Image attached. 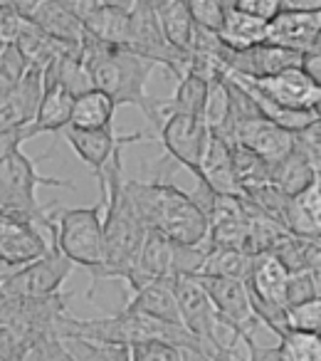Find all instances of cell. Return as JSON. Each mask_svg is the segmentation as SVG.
I'll return each mask as SVG.
<instances>
[{"label": "cell", "mask_w": 321, "mask_h": 361, "mask_svg": "<svg viewBox=\"0 0 321 361\" xmlns=\"http://www.w3.org/2000/svg\"><path fill=\"white\" fill-rule=\"evenodd\" d=\"M80 60L89 72L92 87L101 90L111 97L114 106H136L149 119L151 134H158L160 114H158V97H149L146 82L153 75L158 65L126 47L109 45L104 40H96L84 30L80 42Z\"/></svg>", "instance_id": "6da1fadb"}, {"label": "cell", "mask_w": 321, "mask_h": 361, "mask_svg": "<svg viewBox=\"0 0 321 361\" xmlns=\"http://www.w3.org/2000/svg\"><path fill=\"white\" fill-rule=\"evenodd\" d=\"M124 164L116 151L96 183L101 191V231H104V280H126L146 238V223L124 193Z\"/></svg>", "instance_id": "7a4b0ae2"}, {"label": "cell", "mask_w": 321, "mask_h": 361, "mask_svg": "<svg viewBox=\"0 0 321 361\" xmlns=\"http://www.w3.org/2000/svg\"><path fill=\"white\" fill-rule=\"evenodd\" d=\"M146 228L163 233L178 245H201L208 235V218L191 193L181 191L168 180H121Z\"/></svg>", "instance_id": "3957f363"}, {"label": "cell", "mask_w": 321, "mask_h": 361, "mask_svg": "<svg viewBox=\"0 0 321 361\" xmlns=\"http://www.w3.org/2000/svg\"><path fill=\"white\" fill-rule=\"evenodd\" d=\"M40 186L75 188V180L42 176L37 171V161L23 154V149L11 151L0 159V216L37 228L50 240V245H55L57 208L40 206L37 201Z\"/></svg>", "instance_id": "277c9868"}, {"label": "cell", "mask_w": 321, "mask_h": 361, "mask_svg": "<svg viewBox=\"0 0 321 361\" xmlns=\"http://www.w3.org/2000/svg\"><path fill=\"white\" fill-rule=\"evenodd\" d=\"M70 297L57 292L47 297L0 300V361H25L27 351L45 336H57V324Z\"/></svg>", "instance_id": "5b68a950"}, {"label": "cell", "mask_w": 321, "mask_h": 361, "mask_svg": "<svg viewBox=\"0 0 321 361\" xmlns=\"http://www.w3.org/2000/svg\"><path fill=\"white\" fill-rule=\"evenodd\" d=\"M55 245L72 265L84 267L94 280H104L101 206L57 208Z\"/></svg>", "instance_id": "8992f818"}, {"label": "cell", "mask_w": 321, "mask_h": 361, "mask_svg": "<svg viewBox=\"0 0 321 361\" xmlns=\"http://www.w3.org/2000/svg\"><path fill=\"white\" fill-rule=\"evenodd\" d=\"M72 267L75 265L57 250V245H50V250L37 260L25 262L0 277V300L57 295L62 292V285L70 277Z\"/></svg>", "instance_id": "52a82bcc"}, {"label": "cell", "mask_w": 321, "mask_h": 361, "mask_svg": "<svg viewBox=\"0 0 321 361\" xmlns=\"http://www.w3.org/2000/svg\"><path fill=\"white\" fill-rule=\"evenodd\" d=\"M208 136L210 129L201 116H191V114H168L160 124L156 139L163 144L166 151V159L176 166H183L188 173L196 176V180L201 183L203 173H201V161H203V151H206Z\"/></svg>", "instance_id": "ba28073f"}, {"label": "cell", "mask_w": 321, "mask_h": 361, "mask_svg": "<svg viewBox=\"0 0 321 361\" xmlns=\"http://www.w3.org/2000/svg\"><path fill=\"white\" fill-rule=\"evenodd\" d=\"M235 80L242 82L252 94L272 102L277 106L319 109L321 104V85H316L311 77H306L299 67H287V70L262 77V80H242V77H235Z\"/></svg>", "instance_id": "9c48e42d"}, {"label": "cell", "mask_w": 321, "mask_h": 361, "mask_svg": "<svg viewBox=\"0 0 321 361\" xmlns=\"http://www.w3.org/2000/svg\"><path fill=\"white\" fill-rule=\"evenodd\" d=\"M62 131H65V139L72 146V151L92 169L94 178L104 171V166L109 164V159L116 151H124V146L139 144V141H153L151 131L119 136L111 126H104V129H72V126H65Z\"/></svg>", "instance_id": "30bf717a"}, {"label": "cell", "mask_w": 321, "mask_h": 361, "mask_svg": "<svg viewBox=\"0 0 321 361\" xmlns=\"http://www.w3.org/2000/svg\"><path fill=\"white\" fill-rule=\"evenodd\" d=\"M198 277L203 287H206L208 297L213 302V310L222 322L237 326L240 331L255 334V329L260 326L255 312L247 300V290L242 280H225V277H206V275H193Z\"/></svg>", "instance_id": "8fae6325"}, {"label": "cell", "mask_w": 321, "mask_h": 361, "mask_svg": "<svg viewBox=\"0 0 321 361\" xmlns=\"http://www.w3.org/2000/svg\"><path fill=\"white\" fill-rule=\"evenodd\" d=\"M171 287H173V295H176L178 310H181L183 326L201 341V351H203V344L208 341V336H210L213 326L218 322L210 297H208L206 287L198 282V277L193 275L171 277Z\"/></svg>", "instance_id": "7c38bea8"}, {"label": "cell", "mask_w": 321, "mask_h": 361, "mask_svg": "<svg viewBox=\"0 0 321 361\" xmlns=\"http://www.w3.org/2000/svg\"><path fill=\"white\" fill-rule=\"evenodd\" d=\"M227 144H240L265 159L267 164H277L284 159L291 149V134L284 131L282 126L272 124L265 116H255V119L237 121L227 134Z\"/></svg>", "instance_id": "4fadbf2b"}, {"label": "cell", "mask_w": 321, "mask_h": 361, "mask_svg": "<svg viewBox=\"0 0 321 361\" xmlns=\"http://www.w3.org/2000/svg\"><path fill=\"white\" fill-rule=\"evenodd\" d=\"M6 3L20 13L23 20L32 23L35 27H40L42 32L57 37V40L80 45L82 37H84V25H82L80 18H75L55 0H6Z\"/></svg>", "instance_id": "5bb4252c"}, {"label": "cell", "mask_w": 321, "mask_h": 361, "mask_svg": "<svg viewBox=\"0 0 321 361\" xmlns=\"http://www.w3.org/2000/svg\"><path fill=\"white\" fill-rule=\"evenodd\" d=\"M299 52L287 50V47L260 42V45L245 47V50H232L227 60V70L232 77L242 80H262V77L277 75L287 67H299Z\"/></svg>", "instance_id": "9a60e30c"}, {"label": "cell", "mask_w": 321, "mask_h": 361, "mask_svg": "<svg viewBox=\"0 0 321 361\" xmlns=\"http://www.w3.org/2000/svg\"><path fill=\"white\" fill-rule=\"evenodd\" d=\"M321 13H287L279 11L267 23L265 42L294 52H311L321 45Z\"/></svg>", "instance_id": "2e32d148"}, {"label": "cell", "mask_w": 321, "mask_h": 361, "mask_svg": "<svg viewBox=\"0 0 321 361\" xmlns=\"http://www.w3.org/2000/svg\"><path fill=\"white\" fill-rule=\"evenodd\" d=\"M173 277V240L163 233L149 228L146 238L141 243V250L136 255V262L131 272L126 275L129 290H139L141 285L153 280H171Z\"/></svg>", "instance_id": "e0dca14e"}, {"label": "cell", "mask_w": 321, "mask_h": 361, "mask_svg": "<svg viewBox=\"0 0 321 361\" xmlns=\"http://www.w3.org/2000/svg\"><path fill=\"white\" fill-rule=\"evenodd\" d=\"M321 154L301 146L299 141L291 139V149L284 159L272 164V183L279 188L284 196H296L311 186L314 180L321 178Z\"/></svg>", "instance_id": "ac0fdd59"}, {"label": "cell", "mask_w": 321, "mask_h": 361, "mask_svg": "<svg viewBox=\"0 0 321 361\" xmlns=\"http://www.w3.org/2000/svg\"><path fill=\"white\" fill-rule=\"evenodd\" d=\"M42 97V70L27 67L15 87L6 97H0V129L27 126L35 121L37 104Z\"/></svg>", "instance_id": "d6986e66"}, {"label": "cell", "mask_w": 321, "mask_h": 361, "mask_svg": "<svg viewBox=\"0 0 321 361\" xmlns=\"http://www.w3.org/2000/svg\"><path fill=\"white\" fill-rule=\"evenodd\" d=\"M126 307L151 319L166 322V324H183L181 310H178L176 295H173L171 280H153L134 290Z\"/></svg>", "instance_id": "ffe728a7"}, {"label": "cell", "mask_w": 321, "mask_h": 361, "mask_svg": "<svg viewBox=\"0 0 321 361\" xmlns=\"http://www.w3.org/2000/svg\"><path fill=\"white\" fill-rule=\"evenodd\" d=\"M201 173L206 186H210L215 193H227V196H242L240 188L235 183V173H232V159H230V144L220 139L218 134L208 136L206 151H203L201 161Z\"/></svg>", "instance_id": "44dd1931"}, {"label": "cell", "mask_w": 321, "mask_h": 361, "mask_svg": "<svg viewBox=\"0 0 321 361\" xmlns=\"http://www.w3.org/2000/svg\"><path fill=\"white\" fill-rule=\"evenodd\" d=\"M13 45H15L18 52L25 57L27 67H37V70H45V67L50 65L57 55H62V52L72 50V47H80V45L62 42V40H57V37L47 35V32H42L40 27H35L27 20H23Z\"/></svg>", "instance_id": "7402d4cb"}, {"label": "cell", "mask_w": 321, "mask_h": 361, "mask_svg": "<svg viewBox=\"0 0 321 361\" xmlns=\"http://www.w3.org/2000/svg\"><path fill=\"white\" fill-rule=\"evenodd\" d=\"M72 94L67 87L57 85V82H42V97L40 104H37V114H35V129L40 134H57L70 124V114H72Z\"/></svg>", "instance_id": "603a6c76"}, {"label": "cell", "mask_w": 321, "mask_h": 361, "mask_svg": "<svg viewBox=\"0 0 321 361\" xmlns=\"http://www.w3.org/2000/svg\"><path fill=\"white\" fill-rule=\"evenodd\" d=\"M114 111L116 106L111 102V97L96 90V87H92V90L75 94L70 124L67 126H72V129H104V126H111V121H114Z\"/></svg>", "instance_id": "cb8c5ba5"}, {"label": "cell", "mask_w": 321, "mask_h": 361, "mask_svg": "<svg viewBox=\"0 0 321 361\" xmlns=\"http://www.w3.org/2000/svg\"><path fill=\"white\" fill-rule=\"evenodd\" d=\"M206 99H208V80L186 72V75L178 80L176 94L168 97V99H158V114H160V124L168 114H191V116H201L203 119V109H206Z\"/></svg>", "instance_id": "d4e9b609"}, {"label": "cell", "mask_w": 321, "mask_h": 361, "mask_svg": "<svg viewBox=\"0 0 321 361\" xmlns=\"http://www.w3.org/2000/svg\"><path fill=\"white\" fill-rule=\"evenodd\" d=\"M321 243L314 238H301L294 233H287L279 243L270 250V255L284 267L287 272L314 270L321 267Z\"/></svg>", "instance_id": "484cf974"}, {"label": "cell", "mask_w": 321, "mask_h": 361, "mask_svg": "<svg viewBox=\"0 0 321 361\" xmlns=\"http://www.w3.org/2000/svg\"><path fill=\"white\" fill-rule=\"evenodd\" d=\"M156 18H158V25H160L163 37H166L176 50L191 55L196 20H193V16L188 13L186 3H183V0H166L163 6L156 8Z\"/></svg>", "instance_id": "4316f807"}, {"label": "cell", "mask_w": 321, "mask_h": 361, "mask_svg": "<svg viewBox=\"0 0 321 361\" xmlns=\"http://www.w3.org/2000/svg\"><path fill=\"white\" fill-rule=\"evenodd\" d=\"M218 35L222 37V42H225L230 50H245V47L265 42L267 23L257 20V18H252V16H245V13L235 11V8H227Z\"/></svg>", "instance_id": "83f0119b"}, {"label": "cell", "mask_w": 321, "mask_h": 361, "mask_svg": "<svg viewBox=\"0 0 321 361\" xmlns=\"http://www.w3.org/2000/svg\"><path fill=\"white\" fill-rule=\"evenodd\" d=\"M82 25L92 37L109 42V45L126 47V42H129V11L99 6Z\"/></svg>", "instance_id": "f1b7e54d"}, {"label": "cell", "mask_w": 321, "mask_h": 361, "mask_svg": "<svg viewBox=\"0 0 321 361\" xmlns=\"http://www.w3.org/2000/svg\"><path fill=\"white\" fill-rule=\"evenodd\" d=\"M252 255L237 250V247H213L208 245V255L198 275L206 277H225V280H245L250 270Z\"/></svg>", "instance_id": "f546056e"}, {"label": "cell", "mask_w": 321, "mask_h": 361, "mask_svg": "<svg viewBox=\"0 0 321 361\" xmlns=\"http://www.w3.org/2000/svg\"><path fill=\"white\" fill-rule=\"evenodd\" d=\"M279 361H321V336L314 331L287 329L277 344Z\"/></svg>", "instance_id": "4dcf8cb0"}, {"label": "cell", "mask_w": 321, "mask_h": 361, "mask_svg": "<svg viewBox=\"0 0 321 361\" xmlns=\"http://www.w3.org/2000/svg\"><path fill=\"white\" fill-rule=\"evenodd\" d=\"M321 297V267L314 270L289 272L284 282V310L291 305H301L306 300H319Z\"/></svg>", "instance_id": "1f68e13d"}, {"label": "cell", "mask_w": 321, "mask_h": 361, "mask_svg": "<svg viewBox=\"0 0 321 361\" xmlns=\"http://www.w3.org/2000/svg\"><path fill=\"white\" fill-rule=\"evenodd\" d=\"M75 361H131L129 346L99 344L89 339H62Z\"/></svg>", "instance_id": "d6a6232c"}, {"label": "cell", "mask_w": 321, "mask_h": 361, "mask_svg": "<svg viewBox=\"0 0 321 361\" xmlns=\"http://www.w3.org/2000/svg\"><path fill=\"white\" fill-rule=\"evenodd\" d=\"M284 317H287V329L321 334V297L319 300H306L301 305L287 307Z\"/></svg>", "instance_id": "836d02e7"}, {"label": "cell", "mask_w": 321, "mask_h": 361, "mask_svg": "<svg viewBox=\"0 0 321 361\" xmlns=\"http://www.w3.org/2000/svg\"><path fill=\"white\" fill-rule=\"evenodd\" d=\"M131 361H183V349L171 341L149 339L141 344L129 346Z\"/></svg>", "instance_id": "e575fe53"}, {"label": "cell", "mask_w": 321, "mask_h": 361, "mask_svg": "<svg viewBox=\"0 0 321 361\" xmlns=\"http://www.w3.org/2000/svg\"><path fill=\"white\" fill-rule=\"evenodd\" d=\"M25 72H27V62L18 52V47L15 45L3 47L0 50V97H6L20 82V77Z\"/></svg>", "instance_id": "d590c367"}, {"label": "cell", "mask_w": 321, "mask_h": 361, "mask_svg": "<svg viewBox=\"0 0 321 361\" xmlns=\"http://www.w3.org/2000/svg\"><path fill=\"white\" fill-rule=\"evenodd\" d=\"M188 13L193 16L196 25L208 27V30H220L222 18H225V3L222 0H183Z\"/></svg>", "instance_id": "8d00e7d4"}, {"label": "cell", "mask_w": 321, "mask_h": 361, "mask_svg": "<svg viewBox=\"0 0 321 361\" xmlns=\"http://www.w3.org/2000/svg\"><path fill=\"white\" fill-rule=\"evenodd\" d=\"M25 361H75V359H72V354L67 351L65 341L60 336H45V339H40L27 351Z\"/></svg>", "instance_id": "74e56055"}, {"label": "cell", "mask_w": 321, "mask_h": 361, "mask_svg": "<svg viewBox=\"0 0 321 361\" xmlns=\"http://www.w3.org/2000/svg\"><path fill=\"white\" fill-rule=\"evenodd\" d=\"M40 136V131L35 129V124H27V126H13V129H0V159L8 156L11 151L20 149L25 141L35 139Z\"/></svg>", "instance_id": "f35d334b"}, {"label": "cell", "mask_w": 321, "mask_h": 361, "mask_svg": "<svg viewBox=\"0 0 321 361\" xmlns=\"http://www.w3.org/2000/svg\"><path fill=\"white\" fill-rule=\"evenodd\" d=\"M232 8L245 16H252L262 23H270L279 13V0H235Z\"/></svg>", "instance_id": "ab89813d"}, {"label": "cell", "mask_w": 321, "mask_h": 361, "mask_svg": "<svg viewBox=\"0 0 321 361\" xmlns=\"http://www.w3.org/2000/svg\"><path fill=\"white\" fill-rule=\"evenodd\" d=\"M299 70L304 72L306 77L321 85V52L319 50H311V52H301L299 57Z\"/></svg>", "instance_id": "60d3db41"}, {"label": "cell", "mask_w": 321, "mask_h": 361, "mask_svg": "<svg viewBox=\"0 0 321 361\" xmlns=\"http://www.w3.org/2000/svg\"><path fill=\"white\" fill-rule=\"evenodd\" d=\"M279 11H287V13H321V0H279Z\"/></svg>", "instance_id": "b9f144b4"}, {"label": "cell", "mask_w": 321, "mask_h": 361, "mask_svg": "<svg viewBox=\"0 0 321 361\" xmlns=\"http://www.w3.org/2000/svg\"><path fill=\"white\" fill-rule=\"evenodd\" d=\"M101 6L116 8V11H131L136 6V0H99Z\"/></svg>", "instance_id": "7bdbcfd3"}, {"label": "cell", "mask_w": 321, "mask_h": 361, "mask_svg": "<svg viewBox=\"0 0 321 361\" xmlns=\"http://www.w3.org/2000/svg\"><path fill=\"white\" fill-rule=\"evenodd\" d=\"M183 361H213V359L201 349H183Z\"/></svg>", "instance_id": "ee69618b"}, {"label": "cell", "mask_w": 321, "mask_h": 361, "mask_svg": "<svg viewBox=\"0 0 321 361\" xmlns=\"http://www.w3.org/2000/svg\"><path fill=\"white\" fill-rule=\"evenodd\" d=\"M136 3H141V6H146V8H158V6H163V3H166V0H136Z\"/></svg>", "instance_id": "f6af8a7d"}, {"label": "cell", "mask_w": 321, "mask_h": 361, "mask_svg": "<svg viewBox=\"0 0 321 361\" xmlns=\"http://www.w3.org/2000/svg\"><path fill=\"white\" fill-rule=\"evenodd\" d=\"M222 3H225V8H232V3H235V0H222Z\"/></svg>", "instance_id": "bcb514c9"}, {"label": "cell", "mask_w": 321, "mask_h": 361, "mask_svg": "<svg viewBox=\"0 0 321 361\" xmlns=\"http://www.w3.org/2000/svg\"><path fill=\"white\" fill-rule=\"evenodd\" d=\"M3 47H6V42H3V40H0V50H3Z\"/></svg>", "instance_id": "7dc6e473"}, {"label": "cell", "mask_w": 321, "mask_h": 361, "mask_svg": "<svg viewBox=\"0 0 321 361\" xmlns=\"http://www.w3.org/2000/svg\"><path fill=\"white\" fill-rule=\"evenodd\" d=\"M0 277H3V275H0Z\"/></svg>", "instance_id": "c3c4849f"}]
</instances>
